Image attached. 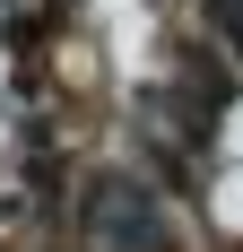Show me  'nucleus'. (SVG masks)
Segmentation results:
<instances>
[{
    "mask_svg": "<svg viewBox=\"0 0 243 252\" xmlns=\"http://www.w3.org/2000/svg\"><path fill=\"white\" fill-rule=\"evenodd\" d=\"M78 235H87V252H165V209H156L148 183L104 174L78 200Z\"/></svg>",
    "mask_w": 243,
    "mask_h": 252,
    "instance_id": "f257e3e1",
    "label": "nucleus"
},
{
    "mask_svg": "<svg viewBox=\"0 0 243 252\" xmlns=\"http://www.w3.org/2000/svg\"><path fill=\"white\" fill-rule=\"evenodd\" d=\"M209 18H217L226 35H235V52H243V0H209Z\"/></svg>",
    "mask_w": 243,
    "mask_h": 252,
    "instance_id": "f03ea898",
    "label": "nucleus"
}]
</instances>
